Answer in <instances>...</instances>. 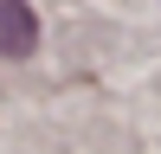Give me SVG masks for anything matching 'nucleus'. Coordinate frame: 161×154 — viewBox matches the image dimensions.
<instances>
[{"instance_id": "nucleus-1", "label": "nucleus", "mask_w": 161, "mask_h": 154, "mask_svg": "<svg viewBox=\"0 0 161 154\" xmlns=\"http://www.w3.org/2000/svg\"><path fill=\"white\" fill-rule=\"evenodd\" d=\"M39 45V19L26 0H0V58H26Z\"/></svg>"}]
</instances>
